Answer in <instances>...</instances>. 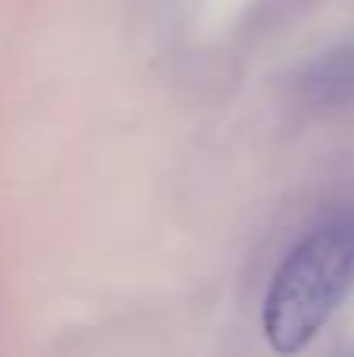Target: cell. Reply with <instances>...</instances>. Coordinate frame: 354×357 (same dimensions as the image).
Returning <instances> with one entry per match:
<instances>
[{
    "label": "cell",
    "mask_w": 354,
    "mask_h": 357,
    "mask_svg": "<svg viewBox=\"0 0 354 357\" xmlns=\"http://www.w3.org/2000/svg\"><path fill=\"white\" fill-rule=\"evenodd\" d=\"M354 291V207L311 229L270 279L263 335L279 354H298L317 339Z\"/></svg>",
    "instance_id": "6da1fadb"
},
{
    "label": "cell",
    "mask_w": 354,
    "mask_h": 357,
    "mask_svg": "<svg viewBox=\"0 0 354 357\" xmlns=\"http://www.w3.org/2000/svg\"><path fill=\"white\" fill-rule=\"evenodd\" d=\"M295 94L311 110L354 107V38L305 63L295 79Z\"/></svg>",
    "instance_id": "7a4b0ae2"
}]
</instances>
